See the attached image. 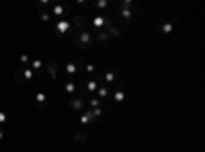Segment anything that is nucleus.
I'll return each mask as SVG.
<instances>
[{
    "mask_svg": "<svg viewBox=\"0 0 205 152\" xmlns=\"http://www.w3.org/2000/svg\"><path fill=\"white\" fill-rule=\"evenodd\" d=\"M68 29V23H66V21H60V23H58V31H66Z\"/></svg>",
    "mask_w": 205,
    "mask_h": 152,
    "instance_id": "f257e3e1",
    "label": "nucleus"
},
{
    "mask_svg": "<svg viewBox=\"0 0 205 152\" xmlns=\"http://www.w3.org/2000/svg\"><path fill=\"white\" fill-rule=\"evenodd\" d=\"M23 74H25V78H33V70H29V68L23 70Z\"/></svg>",
    "mask_w": 205,
    "mask_h": 152,
    "instance_id": "f03ea898",
    "label": "nucleus"
},
{
    "mask_svg": "<svg viewBox=\"0 0 205 152\" xmlns=\"http://www.w3.org/2000/svg\"><path fill=\"white\" fill-rule=\"evenodd\" d=\"M68 72H76V64H68Z\"/></svg>",
    "mask_w": 205,
    "mask_h": 152,
    "instance_id": "7ed1b4c3",
    "label": "nucleus"
},
{
    "mask_svg": "<svg viewBox=\"0 0 205 152\" xmlns=\"http://www.w3.org/2000/svg\"><path fill=\"white\" fill-rule=\"evenodd\" d=\"M33 68H35V70H39V68H41V62H39V60H35V62H33Z\"/></svg>",
    "mask_w": 205,
    "mask_h": 152,
    "instance_id": "20e7f679",
    "label": "nucleus"
},
{
    "mask_svg": "<svg viewBox=\"0 0 205 152\" xmlns=\"http://www.w3.org/2000/svg\"><path fill=\"white\" fill-rule=\"evenodd\" d=\"M72 107H78V109H80V107H82V101H72Z\"/></svg>",
    "mask_w": 205,
    "mask_h": 152,
    "instance_id": "39448f33",
    "label": "nucleus"
},
{
    "mask_svg": "<svg viewBox=\"0 0 205 152\" xmlns=\"http://www.w3.org/2000/svg\"><path fill=\"white\" fill-rule=\"evenodd\" d=\"M43 101H45V95L39 93V95H37V103H43Z\"/></svg>",
    "mask_w": 205,
    "mask_h": 152,
    "instance_id": "423d86ee",
    "label": "nucleus"
},
{
    "mask_svg": "<svg viewBox=\"0 0 205 152\" xmlns=\"http://www.w3.org/2000/svg\"><path fill=\"white\" fill-rule=\"evenodd\" d=\"M4 119H6V115H4V113H0V121H4Z\"/></svg>",
    "mask_w": 205,
    "mask_h": 152,
    "instance_id": "0eeeda50",
    "label": "nucleus"
},
{
    "mask_svg": "<svg viewBox=\"0 0 205 152\" xmlns=\"http://www.w3.org/2000/svg\"><path fill=\"white\" fill-rule=\"evenodd\" d=\"M2 136H4V132H2V129H0V140H2Z\"/></svg>",
    "mask_w": 205,
    "mask_h": 152,
    "instance_id": "6e6552de",
    "label": "nucleus"
}]
</instances>
